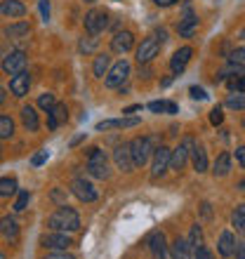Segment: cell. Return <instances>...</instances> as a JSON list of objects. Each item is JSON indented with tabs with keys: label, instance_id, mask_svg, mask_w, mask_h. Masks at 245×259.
<instances>
[{
	"label": "cell",
	"instance_id": "obj_2",
	"mask_svg": "<svg viewBox=\"0 0 245 259\" xmlns=\"http://www.w3.org/2000/svg\"><path fill=\"white\" fill-rule=\"evenodd\" d=\"M130 151H132L135 165L137 167H142V165L149 163L151 153H156V149H153V139H151V137H135V139L130 142Z\"/></svg>",
	"mask_w": 245,
	"mask_h": 259
},
{
	"label": "cell",
	"instance_id": "obj_52",
	"mask_svg": "<svg viewBox=\"0 0 245 259\" xmlns=\"http://www.w3.org/2000/svg\"><path fill=\"white\" fill-rule=\"evenodd\" d=\"M52 198H55L57 203H61V200H64V193H61V191H52Z\"/></svg>",
	"mask_w": 245,
	"mask_h": 259
},
{
	"label": "cell",
	"instance_id": "obj_4",
	"mask_svg": "<svg viewBox=\"0 0 245 259\" xmlns=\"http://www.w3.org/2000/svg\"><path fill=\"white\" fill-rule=\"evenodd\" d=\"M128 75H130V64L125 62V59H120V62H116L113 66H111V71L106 73V78H104V85L106 88H120L123 82L128 80Z\"/></svg>",
	"mask_w": 245,
	"mask_h": 259
},
{
	"label": "cell",
	"instance_id": "obj_13",
	"mask_svg": "<svg viewBox=\"0 0 245 259\" xmlns=\"http://www.w3.org/2000/svg\"><path fill=\"white\" fill-rule=\"evenodd\" d=\"M177 31H179V35H182V38H193V35H196V31H198V17L191 12L189 7H186L184 17L179 19Z\"/></svg>",
	"mask_w": 245,
	"mask_h": 259
},
{
	"label": "cell",
	"instance_id": "obj_44",
	"mask_svg": "<svg viewBox=\"0 0 245 259\" xmlns=\"http://www.w3.org/2000/svg\"><path fill=\"white\" fill-rule=\"evenodd\" d=\"M38 7H40L43 21H48L50 19V0H38Z\"/></svg>",
	"mask_w": 245,
	"mask_h": 259
},
{
	"label": "cell",
	"instance_id": "obj_10",
	"mask_svg": "<svg viewBox=\"0 0 245 259\" xmlns=\"http://www.w3.org/2000/svg\"><path fill=\"white\" fill-rule=\"evenodd\" d=\"M71 191H73V196L78 198V200H83V203H92V200H97V189L92 184H90L88 179H75L73 184H71Z\"/></svg>",
	"mask_w": 245,
	"mask_h": 259
},
{
	"label": "cell",
	"instance_id": "obj_24",
	"mask_svg": "<svg viewBox=\"0 0 245 259\" xmlns=\"http://www.w3.org/2000/svg\"><path fill=\"white\" fill-rule=\"evenodd\" d=\"M191 158H193V170H196L198 175L208 170V153H205L203 146H193V151H191Z\"/></svg>",
	"mask_w": 245,
	"mask_h": 259
},
{
	"label": "cell",
	"instance_id": "obj_1",
	"mask_svg": "<svg viewBox=\"0 0 245 259\" xmlns=\"http://www.w3.org/2000/svg\"><path fill=\"white\" fill-rule=\"evenodd\" d=\"M48 224L52 231H78L80 229V217H78V212L71 210L68 205H61V207H57L55 212H52V217L48 219Z\"/></svg>",
	"mask_w": 245,
	"mask_h": 259
},
{
	"label": "cell",
	"instance_id": "obj_28",
	"mask_svg": "<svg viewBox=\"0 0 245 259\" xmlns=\"http://www.w3.org/2000/svg\"><path fill=\"white\" fill-rule=\"evenodd\" d=\"M88 175L97 179H106L109 177V165L106 163H88Z\"/></svg>",
	"mask_w": 245,
	"mask_h": 259
},
{
	"label": "cell",
	"instance_id": "obj_45",
	"mask_svg": "<svg viewBox=\"0 0 245 259\" xmlns=\"http://www.w3.org/2000/svg\"><path fill=\"white\" fill-rule=\"evenodd\" d=\"M193 259H215V254H212L210 250H208V247L200 245V247L196 250V254H193Z\"/></svg>",
	"mask_w": 245,
	"mask_h": 259
},
{
	"label": "cell",
	"instance_id": "obj_46",
	"mask_svg": "<svg viewBox=\"0 0 245 259\" xmlns=\"http://www.w3.org/2000/svg\"><path fill=\"white\" fill-rule=\"evenodd\" d=\"M189 95L193 97V99H200V102H203V99H208V95H205V90H203V88H191V90H189Z\"/></svg>",
	"mask_w": 245,
	"mask_h": 259
},
{
	"label": "cell",
	"instance_id": "obj_48",
	"mask_svg": "<svg viewBox=\"0 0 245 259\" xmlns=\"http://www.w3.org/2000/svg\"><path fill=\"white\" fill-rule=\"evenodd\" d=\"M236 259H245V240H240L236 245Z\"/></svg>",
	"mask_w": 245,
	"mask_h": 259
},
{
	"label": "cell",
	"instance_id": "obj_53",
	"mask_svg": "<svg viewBox=\"0 0 245 259\" xmlns=\"http://www.w3.org/2000/svg\"><path fill=\"white\" fill-rule=\"evenodd\" d=\"M83 139H85V137H83V135H80V137H75L73 142H71V146H75V144H80V142H83Z\"/></svg>",
	"mask_w": 245,
	"mask_h": 259
},
{
	"label": "cell",
	"instance_id": "obj_51",
	"mask_svg": "<svg viewBox=\"0 0 245 259\" xmlns=\"http://www.w3.org/2000/svg\"><path fill=\"white\" fill-rule=\"evenodd\" d=\"M156 38L160 42H165V40H168V31H165V28H158V31H156Z\"/></svg>",
	"mask_w": 245,
	"mask_h": 259
},
{
	"label": "cell",
	"instance_id": "obj_12",
	"mask_svg": "<svg viewBox=\"0 0 245 259\" xmlns=\"http://www.w3.org/2000/svg\"><path fill=\"white\" fill-rule=\"evenodd\" d=\"M146 245H149L151 254L156 259L168 257V245H165V233L163 231H151L149 238H146Z\"/></svg>",
	"mask_w": 245,
	"mask_h": 259
},
{
	"label": "cell",
	"instance_id": "obj_34",
	"mask_svg": "<svg viewBox=\"0 0 245 259\" xmlns=\"http://www.w3.org/2000/svg\"><path fill=\"white\" fill-rule=\"evenodd\" d=\"M14 135V123L10 116H0V137L3 139H10Z\"/></svg>",
	"mask_w": 245,
	"mask_h": 259
},
{
	"label": "cell",
	"instance_id": "obj_15",
	"mask_svg": "<svg viewBox=\"0 0 245 259\" xmlns=\"http://www.w3.org/2000/svg\"><path fill=\"white\" fill-rule=\"evenodd\" d=\"M28 88H31V78H28L26 71L17 73L12 80H10V90H12L14 97H26L28 95Z\"/></svg>",
	"mask_w": 245,
	"mask_h": 259
},
{
	"label": "cell",
	"instance_id": "obj_30",
	"mask_svg": "<svg viewBox=\"0 0 245 259\" xmlns=\"http://www.w3.org/2000/svg\"><path fill=\"white\" fill-rule=\"evenodd\" d=\"M97 45H99V38L90 33V35H83V38H80V42H78V50H80V52H85V55H90V52H92Z\"/></svg>",
	"mask_w": 245,
	"mask_h": 259
},
{
	"label": "cell",
	"instance_id": "obj_22",
	"mask_svg": "<svg viewBox=\"0 0 245 259\" xmlns=\"http://www.w3.org/2000/svg\"><path fill=\"white\" fill-rule=\"evenodd\" d=\"M21 123H24V127H26L28 132H35V130L40 127L38 113H35L33 106H24V109H21Z\"/></svg>",
	"mask_w": 245,
	"mask_h": 259
},
{
	"label": "cell",
	"instance_id": "obj_5",
	"mask_svg": "<svg viewBox=\"0 0 245 259\" xmlns=\"http://www.w3.org/2000/svg\"><path fill=\"white\" fill-rule=\"evenodd\" d=\"M193 146H196V142H193V137H184L182 144H179L177 149L172 151V163L170 167L172 170H182L184 165H186V160H189V153L193 151Z\"/></svg>",
	"mask_w": 245,
	"mask_h": 259
},
{
	"label": "cell",
	"instance_id": "obj_25",
	"mask_svg": "<svg viewBox=\"0 0 245 259\" xmlns=\"http://www.w3.org/2000/svg\"><path fill=\"white\" fill-rule=\"evenodd\" d=\"M0 224H3V236H5V240L14 243V240L19 238V224H17L12 217H3Z\"/></svg>",
	"mask_w": 245,
	"mask_h": 259
},
{
	"label": "cell",
	"instance_id": "obj_55",
	"mask_svg": "<svg viewBox=\"0 0 245 259\" xmlns=\"http://www.w3.org/2000/svg\"><path fill=\"white\" fill-rule=\"evenodd\" d=\"M240 38H243V40H245V28H243V31H240Z\"/></svg>",
	"mask_w": 245,
	"mask_h": 259
},
{
	"label": "cell",
	"instance_id": "obj_17",
	"mask_svg": "<svg viewBox=\"0 0 245 259\" xmlns=\"http://www.w3.org/2000/svg\"><path fill=\"white\" fill-rule=\"evenodd\" d=\"M191 55H193V50L191 48H179L177 52L172 55V59H170V68L175 71V73H182L184 68H186V64H189Z\"/></svg>",
	"mask_w": 245,
	"mask_h": 259
},
{
	"label": "cell",
	"instance_id": "obj_36",
	"mask_svg": "<svg viewBox=\"0 0 245 259\" xmlns=\"http://www.w3.org/2000/svg\"><path fill=\"white\" fill-rule=\"evenodd\" d=\"M88 163H106V153L99 146H92L88 151Z\"/></svg>",
	"mask_w": 245,
	"mask_h": 259
},
{
	"label": "cell",
	"instance_id": "obj_35",
	"mask_svg": "<svg viewBox=\"0 0 245 259\" xmlns=\"http://www.w3.org/2000/svg\"><path fill=\"white\" fill-rule=\"evenodd\" d=\"M189 243H191V247H193V252H196L198 247H200V243H203V233H200V226H193L191 229V233H189Z\"/></svg>",
	"mask_w": 245,
	"mask_h": 259
},
{
	"label": "cell",
	"instance_id": "obj_29",
	"mask_svg": "<svg viewBox=\"0 0 245 259\" xmlns=\"http://www.w3.org/2000/svg\"><path fill=\"white\" fill-rule=\"evenodd\" d=\"M149 111H153V113H177V104L175 102H151L149 104Z\"/></svg>",
	"mask_w": 245,
	"mask_h": 259
},
{
	"label": "cell",
	"instance_id": "obj_21",
	"mask_svg": "<svg viewBox=\"0 0 245 259\" xmlns=\"http://www.w3.org/2000/svg\"><path fill=\"white\" fill-rule=\"evenodd\" d=\"M191 252H193V247H191L189 238H177L172 243V259H191Z\"/></svg>",
	"mask_w": 245,
	"mask_h": 259
},
{
	"label": "cell",
	"instance_id": "obj_18",
	"mask_svg": "<svg viewBox=\"0 0 245 259\" xmlns=\"http://www.w3.org/2000/svg\"><path fill=\"white\" fill-rule=\"evenodd\" d=\"M66 120H68L66 104H57L52 111H48V125H50V130H57L61 123H66Z\"/></svg>",
	"mask_w": 245,
	"mask_h": 259
},
{
	"label": "cell",
	"instance_id": "obj_27",
	"mask_svg": "<svg viewBox=\"0 0 245 259\" xmlns=\"http://www.w3.org/2000/svg\"><path fill=\"white\" fill-rule=\"evenodd\" d=\"M28 31H31L28 21H19V24L7 26L5 28V35H7V38H24V35H28Z\"/></svg>",
	"mask_w": 245,
	"mask_h": 259
},
{
	"label": "cell",
	"instance_id": "obj_6",
	"mask_svg": "<svg viewBox=\"0 0 245 259\" xmlns=\"http://www.w3.org/2000/svg\"><path fill=\"white\" fill-rule=\"evenodd\" d=\"M109 26V14L104 10H92L85 14V31L92 35H99L104 28Z\"/></svg>",
	"mask_w": 245,
	"mask_h": 259
},
{
	"label": "cell",
	"instance_id": "obj_50",
	"mask_svg": "<svg viewBox=\"0 0 245 259\" xmlns=\"http://www.w3.org/2000/svg\"><path fill=\"white\" fill-rule=\"evenodd\" d=\"M158 7H170V5H175V3H179V0H153Z\"/></svg>",
	"mask_w": 245,
	"mask_h": 259
},
{
	"label": "cell",
	"instance_id": "obj_39",
	"mask_svg": "<svg viewBox=\"0 0 245 259\" xmlns=\"http://www.w3.org/2000/svg\"><path fill=\"white\" fill-rule=\"evenodd\" d=\"M28 200H31V193H28V191H21L19 196H17L14 210H17V212H24V210H26V205H28Z\"/></svg>",
	"mask_w": 245,
	"mask_h": 259
},
{
	"label": "cell",
	"instance_id": "obj_7",
	"mask_svg": "<svg viewBox=\"0 0 245 259\" xmlns=\"http://www.w3.org/2000/svg\"><path fill=\"white\" fill-rule=\"evenodd\" d=\"M160 45H163V42L158 40L156 35H149V38H144L142 45L137 48V62H139V64H149L151 59L158 55Z\"/></svg>",
	"mask_w": 245,
	"mask_h": 259
},
{
	"label": "cell",
	"instance_id": "obj_16",
	"mask_svg": "<svg viewBox=\"0 0 245 259\" xmlns=\"http://www.w3.org/2000/svg\"><path fill=\"white\" fill-rule=\"evenodd\" d=\"M139 125V118H116V120H102L97 123V132H106V130H120V127H135Z\"/></svg>",
	"mask_w": 245,
	"mask_h": 259
},
{
	"label": "cell",
	"instance_id": "obj_33",
	"mask_svg": "<svg viewBox=\"0 0 245 259\" xmlns=\"http://www.w3.org/2000/svg\"><path fill=\"white\" fill-rule=\"evenodd\" d=\"M231 224L236 226V231H245V205H238L231 214Z\"/></svg>",
	"mask_w": 245,
	"mask_h": 259
},
{
	"label": "cell",
	"instance_id": "obj_11",
	"mask_svg": "<svg viewBox=\"0 0 245 259\" xmlns=\"http://www.w3.org/2000/svg\"><path fill=\"white\" fill-rule=\"evenodd\" d=\"M113 160H116L118 170H123V172H132L137 167L135 158H132V151H130V144H120V146H116V151H113Z\"/></svg>",
	"mask_w": 245,
	"mask_h": 259
},
{
	"label": "cell",
	"instance_id": "obj_47",
	"mask_svg": "<svg viewBox=\"0 0 245 259\" xmlns=\"http://www.w3.org/2000/svg\"><path fill=\"white\" fill-rule=\"evenodd\" d=\"M236 160L240 163V167H245V146H238V149H236Z\"/></svg>",
	"mask_w": 245,
	"mask_h": 259
},
{
	"label": "cell",
	"instance_id": "obj_26",
	"mask_svg": "<svg viewBox=\"0 0 245 259\" xmlns=\"http://www.w3.org/2000/svg\"><path fill=\"white\" fill-rule=\"evenodd\" d=\"M109 64H111V57L109 55H97L95 57V64H92V73H95L97 78H104V75L111 71Z\"/></svg>",
	"mask_w": 245,
	"mask_h": 259
},
{
	"label": "cell",
	"instance_id": "obj_23",
	"mask_svg": "<svg viewBox=\"0 0 245 259\" xmlns=\"http://www.w3.org/2000/svg\"><path fill=\"white\" fill-rule=\"evenodd\" d=\"M229 170H231V153H219L217 160H215V177H226L229 175Z\"/></svg>",
	"mask_w": 245,
	"mask_h": 259
},
{
	"label": "cell",
	"instance_id": "obj_31",
	"mask_svg": "<svg viewBox=\"0 0 245 259\" xmlns=\"http://www.w3.org/2000/svg\"><path fill=\"white\" fill-rule=\"evenodd\" d=\"M226 106L236 111H245V92H233L226 97Z\"/></svg>",
	"mask_w": 245,
	"mask_h": 259
},
{
	"label": "cell",
	"instance_id": "obj_49",
	"mask_svg": "<svg viewBox=\"0 0 245 259\" xmlns=\"http://www.w3.org/2000/svg\"><path fill=\"white\" fill-rule=\"evenodd\" d=\"M137 111H142V104H135V106H128V109H123V113H128V116H132V113H137Z\"/></svg>",
	"mask_w": 245,
	"mask_h": 259
},
{
	"label": "cell",
	"instance_id": "obj_42",
	"mask_svg": "<svg viewBox=\"0 0 245 259\" xmlns=\"http://www.w3.org/2000/svg\"><path fill=\"white\" fill-rule=\"evenodd\" d=\"M222 120H224V113H222L219 106H215V109L210 111V123L212 125H222Z\"/></svg>",
	"mask_w": 245,
	"mask_h": 259
},
{
	"label": "cell",
	"instance_id": "obj_43",
	"mask_svg": "<svg viewBox=\"0 0 245 259\" xmlns=\"http://www.w3.org/2000/svg\"><path fill=\"white\" fill-rule=\"evenodd\" d=\"M233 64H245V48H240V50H233L231 52V57H229Z\"/></svg>",
	"mask_w": 245,
	"mask_h": 259
},
{
	"label": "cell",
	"instance_id": "obj_37",
	"mask_svg": "<svg viewBox=\"0 0 245 259\" xmlns=\"http://www.w3.org/2000/svg\"><path fill=\"white\" fill-rule=\"evenodd\" d=\"M38 106H40L43 111H52L57 106L55 102V95H50V92H45V95H40V99H38Z\"/></svg>",
	"mask_w": 245,
	"mask_h": 259
},
{
	"label": "cell",
	"instance_id": "obj_20",
	"mask_svg": "<svg viewBox=\"0 0 245 259\" xmlns=\"http://www.w3.org/2000/svg\"><path fill=\"white\" fill-rule=\"evenodd\" d=\"M217 247H219V254H222V257H231V254H236V240H233V233L231 231L222 233Z\"/></svg>",
	"mask_w": 245,
	"mask_h": 259
},
{
	"label": "cell",
	"instance_id": "obj_19",
	"mask_svg": "<svg viewBox=\"0 0 245 259\" xmlns=\"http://www.w3.org/2000/svg\"><path fill=\"white\" fill-rule=\"evenodd\" d=\"M0 12L3 17H10V19H19L26 14V7L21 5L19 0H3V5H0Z\"/></svg>",
	"mask_w": 245,
	"mask_h": 259
},
{
	"label": "cell",
	"instance_id": "obj_3",
	"mask_svg": "<svg viewBox=\"0 0 245 259\" xmlns=\"http://www.w3.org/2000/svg\"><path fill=\"white\" fill-rule=\"evenodd\" d=\"M172 163V151L168 149V146H158L156 153H153V165H151V177L158 179L163 177L165 172H168V167H170Z\"/></svg>",
	"mask_w": 245,
	"mask_h": 259
},
{
	"label": "cell",
	"instance_id": "obj_38",
	"mask_svg": "<svg viewBox=\"0 0 245 259\" xmlns=\"http://www.w3.org/2000/svg\"><path fill=\"white\" fill-rule=\"evenodd\" d=\"M231 92H245V75H236V78H229L226 80Z\"/></svg>",
	"mask_w": 245,
	"mask_h": 259
},
{
	"label": "cell",
	"instance_id": "obj_14",
	"mask_svg": "<svg viewBox=\"0 0 245 259\" xmlns=\"http://www.w3.org/2000/svg\"><path fill=\"white\" fill-rule=\"evenodd\" d=\"M135 45V35L130 33V31H118L113 38H111V50L116 52V55H125L128 50H132Z\"/></svg>",
	"mask_w": 245,
	"mask_h": 259
},
{
	"label": "cell",
	"instance_id": "obj_32",
	"mask_svg": "<svg viewBox=\"0 0 245 259\" xmlns=\"http://www.w3.org/2000/svg\"><path fill=\"white\" fill-rule=\"evenodd\" d=\"M14 193H17V179H12V177L0 179V196L7 198V196H14Z\"/></svg>",
	"mask_w": 245,
	"mask_h": 259
},
{
	"label": "cell",
	"instance_id": "obj_8",
	"mask_svg": "<svg viewBox=\"0 0 245 259\" xmlns=\"http://www.w3.org/2000/svg\"><path fill=\"white\" fill-rule=\"evenodd\" d=\"M26 68V55L21 52V50H14V52H10V55H5V59H3V71L10 75H17L21 73Z\"/></svg>",
	"mask_w": 245,
	"mask_h": 259
},
{
	"label": "cell",
	"instance_id": "obj_40",
	"mask_svg": "<svg viewBox=\"0 0 245 259\" xmlns=\"http://www.w3.org/2000/svg\"><path fill=\"white\" fill-rule=\"evenodd\" d=\"M43 259H75L73 254H68L66 250H52V252H48Z\"/></svg>",
	"mask_w": 245,
	"mask_h": 259
},
{
	"label": "cell",
	"instance_id": "obj_56",
	"mask_svg": "<svg viewBox=\"0 0 245 259\" xmlns=\"http://www.w3.org/2000/svg\"><path fill=\"white\" fill-rule=\"evenodd\" d=\"M85 3H95V0H85Z\"/></svg>",
	"mask_w": 245,
	"mask_h": 259
},
{
	"label": "cell",
	"instance_id": "obj_9",
	"mask_svg": "<svg viewBox=\"0 0 245 259\" xmlns=\"http://www.w3.org/2000/svg\"><path fill=\"white\" fill-rule=\"evenodd\" d=\"M40 245L48 250H66L71 245V238L66 236V231H50L40 238Z\"/></svg>",
	"mask_w": 245,
	"mask_h": 259
},
{
	"label": "cell",
	"instance_id": "obj_41",
	"mask_svg": "<svg viewBox=\"0 0 245 259\" xmlns=\"http://www.w3.org/2000/svg\"><path fill=\"white\" fill-rule=\"evenodd\" d=\"M48 156H50V153H48V151H45V149H43V151H38V153H35V156L31 158V165H33V167H40V165L45 163V160H48Z\"/></svg>",
	"mask_w": 245,
	"mask_h": 259
},
{
	"label": "cell",
	"instance_id": "obj_54",
	"mask_svg": "<svg viewBox=\"0 0 245 259\" xmlns=\"http://www.w3.org/2000/svg\"><path fill=\"white\" fill-rule=\"evenodd\" d=\"M238 189H240V191H245V179H243V182H240V184H238Z\"/></svg>",
	"mask_w": 245,
	"mask_h": 259
}]
</instances>
